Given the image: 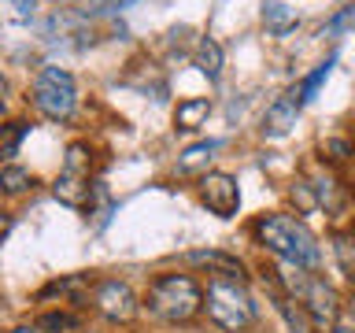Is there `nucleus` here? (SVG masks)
<instances>
[{"label": "nucleus", "instance_id": "nucleus-1", "mask_svg": "<svg viewBox=\"0 0 355 333\" xmlns=\"http://www.w3.org/2000/svg\"><path fill=\"white\" fill-rule=\"evenodd\" d=\"M255 237L266 244V252H274L282 263L300 266V271H315L322 263V248L300 219L293 215H266L255 226Z\"/></svg>", "mask_w": 355, "mask_h": 333}, {"label": "nucleus", "instance_id": "nucleus-2", "mask_svg": "<svg viewBox=\"0 0 355 333\" xmlns=\"http://www.w3.org/2000/svg\"><path fill=\"white\" fill-rule=\"evenodd\" d=\"M204 304H207L211 322H218V326L230 330V333H241V330H248L255 322V304H252L248 289L241 285V278L215 274L207 282Z\"/></svg>", "mask_w": 355, "mask_h": 333}, {"label": "nucleus", "instance_id": "nucleus-3", "mask_svg": "<svg viewBox=\"0 0 355 333\" xmlns=\"http://www.w3.org/2000/svg\"><path fill=\"white\" fill-rule=\"evenodd\" d=\"M148 307L166 322H189L204 307V293L189 274H163L148 289Z\"/></svg>", "mask_w": 355, "mask_h": 333}, {"label": "nucleus", "instance_id": "nucleus-4", "mask_svg": "<svg viewBox=\"0 0 355 333\" xmlns=\"http://www.w3.org/2000/svg\"><path fill=\"white\" fill-rule=\"evenodd\" d=\"M33 108L41 111L44 119H71L78 108V85L74 78L63 71V67H41L37 78H33Z\"/></svg>", "mask_w": 355, "mask_h": 333}, {"label": "nucleus", "instance_id": "nucleus-5", "mask_svg": "<svg viewBox=\"0 0 355 333\" xmlns=\"http://www.w3.org/2000/svg\"><path fill=\"white\" fill-rule=\"evenodd\" d=\"M52 193L67 207H85L89 204V171H85V148L82 144H71L67 166H63V174L55 178Z\"/></svg>", "mask_w": 355, "mask_h": 333}, {"label": "nucleus", "instance_id": "nucleus-6", "mask_svg": "<svg viewBox=\"0 0 355 333\" xmlns=\"http://www.w3.org/2000/svg\"><path fill=\"white\" fill-rule=\"evenodd\" d=\"M200 196H204V204H207L211 211H215L218 219L237 215V207H241L237 178H233V174H222V171L204 174V182H200Z\"/></svg>", "mask_w": 355, "mask_h": 333}, {"label": "nucleus", "instance_id": "nucleus-7", "mask_svg": "<svg viewBox=\"0 0 355 333\" xmlns=\"http://www.w3.org/2000/svg\"><path fill=\"white\" fill-rule=\"evenodd\" d=\"M93 300H96V311L107 322H130L137 315V296H133V289L126 282H100Z\"/></svg>", "mask_w": 355, "mask_h": 333}, {"label": "nucleus", "instance_id": "nucleus-8", "mask_svg": "<svg viewBox=\"0 0 355 333\" xmlns=\"http://www.w3.org/2000/svg\"><path fill=\"white\" fill-rule=\"evenodd\" d=\"M304 307H307V315H311V326H318V330H333V322H337V311H340L333 285L322 282V278H311V282H307Z\"/></svg>", "mask_w": 355, "mask_h": 333}, {"label": "nucleus", "instance_id": "nucleus-9", "mask_svg": "<svg viewBox=\"0 0 355 333\" xmlns=\"http://www.w3.org/2000/svg\"><path fill=\"white\" fill-rule=\"evenodd\" d=\"M300 108H304V100H300V89H288L285 96H277L274 104L266 108V115H263V137L277 141V137H285V133H293Z\"/></svg>", "mask_w": 355, "mask_h": 333}, {"label": "nucleus", "instance_id": "nucleus-10", "mask_svg": "<svg viewBox=\"0 0 355 333\" xmlns=\"http://www.w3.org/2000/svg\"><path fill=\"white\" fill-rule=\"evenodd\" d=\"M263 26L274 33V37H285L288 30H296V11L285 8L282 0H266L263 4Z\"/></svg>", "mask_w": 355, "mask_h": 333}, {"label": "nucleus", "instance_id": "nucleus-11", "mask_svg": "<svg viewBox=\"0 0 355 333\" xmlns=\"http://www.w3.org/2000/svg\"><path fill=\"white\" fill-rule=\"evenodd\" d=\"M189 263H196V266H211L215 274H226V278H241L244 274V266L241 259H233V255L226 252H189Z\"/></svg>", "mask_w": 355, "mask_h": 333}, {"label": "nucleus", "instance_id": "nucleus-12", "mask_svg": "<svg viewBox=\"0 0 355 333\" xmlns=\"http://www.w3.org/2000/svg\"><path fill=\"white\" fill-rule=\"evenodd\" d=\"M207 115H211V100L207 96H193V100H182V104H178L174 122H178V130H196Z\"/></svg>", "mask_w": 355, "mask_h": 333}, {"label": "nucleus", "instance_id": "nucleus-13", "mask_svg": "<svg viewBox=\"0 0 355 333\" xmlns=\"http://www.w3.org/2000/svg\"><path fill=\"white\" fill-rule=\"evenodd\" d=\"M196 67L211 78V82H215V78L222 74V49H218L215 37H204V41H200V49H196Z\"/></svg>", "mask_w": 355, "mask_h": 333}, {"label": "nucleus", "instance_id": "nucleus-14", "mask_svg": "<svg viewBox=\"0 0 355 333\" xmlns=\"http://www.w3.org/2000/svg\"><path fill=\"white\" fill-rule=\"evenodd\" d=\"M333 255L340 263V274L348 282H355V233H337L333 237Z\"/></svg>", "mask_w": 355, "mask_h": 333}, {"label": "nucleus", "instance_id": "nucleus-15", "mask_svg": "<svg viewBox=\"0 0 355 333\" xmlns=\"http://www.w3.org/2000/svg\"><path fill=\"white\" fill-rule=\"evenodd\" d=\"M211 152H218V141H196L189 144L182 152V160H178V171H196V166H204L211 160Z\"/></svg>", "mask_w": 355, "mask_h": 333}, {"label": "nucleus", "instance_id": "nucleus-16", "mask_svg": "<svg viewBox=\"0 0 355 333\" xmlns=\"http://www.w3.org/2000/svg\"><path fill=\"white\" fill-rule=\"evenodd\" d=\"M333 63H337V56H329L326 63H318L315 71H311V74L304 78V85H300V100H304V104H307V100H315V93L322 89V82H326L329 71H333Z\"/></svg>", "mask_w": 355, "mask_h": 333}, {"label": "nucleus", "instance_id": "nucleus-17", "mask_svg": "<svg viewBox=\"0 0 355 333\" xmlns=\"http://www.w3.org/2000/svg\"><path fill=\"white\" fill-rule=\"evenodd\" d=\"M0 185H4L8 193H22V189L33 185V174L22 171V166H15V163H8L4 171H0Z\"/></svg>", "mask_w": 355, "mask_h": 333}, {"label": "nucleus", "instance_id": "nucleus-18", "mask_svg": "<svg viewBox=\"0 0 355 333\" xmlns=\"http://www.w3.org/2000/svg\"><path fill=\"white\" fill-rule=\"evenodd\" d=\"M26 133H30L26 122H8V126H4V148H0V152H4L8 160H11V155L19 152V141L26 137Z\"/></svg>", "mask_w": 355, "mask_h": 333}, {"label": "nucleus", "instance_id": "nucleus-19", "mask_svg": "<svg viewBox=\"0 0 355 333\" xmlns=\"http://www.w3.org/2000/svg\"><path fill=\"white\" fill-rule=\"evenodd\" d=\"M78 318L74 315H44L41 318V330H52V333H63V330H74Z\"/></svg>", "mask_w": 355, "mask_h": 333}, {"label": "nucleus", "instance_id": "nucleus-20", "mask_svg": "<svg viewBox=\"0 0 355 333\" xmlns=\"http://www.w3.org/2000/svg\"><path fill=\"white\" fill-rule=\"evenodd\" d=\"M348 22H355V4H348L344 11H337V15L326 22V30H322V33H340L344 26H348Z\"/></svg>", "mask_w": 355, "mask_h": 333}, {"label": "nucleus", "instance_id": "nucleus-21", "mask_svg": "<svg viewBox=\"0 0 355 333\" xmlns=\"http://www.w3.org/2000/svg\"><path fill=\"white\" fill-rule=\"evenodd\" d=\"M126 4H133V0H93V8H89V11H119Z\"/></svg>", "mask_w": 355, "mask_h": 333}, {"label": "nucleus", "instance_id": "nucleus-22", "mask_svg": "<svg viewBox=\"0 0 355 333\" xmlns=\"http://www.w3.org/2000/svg\"><path fill=\"white\" fill-rule=\"evenodd\" d=\"M8 4L15 8V15H22V19H26V15H33V11H37V0H8Z\"/></svg>", "mask_w": 355, "mask_h": 333}, {"label": "nucleus", "instance_id": "nucleus-23", "mask_svg": "<svg viewBox=\"0 0 355 333\" xmlns=\"http://www.w3.org/2000/svg\"><path fill=\"white\" fill-rule=\"evenodd\" d=\"M348 311H352V322H355V296H352V304H348Z\"/></svg>", "mask_w": 355, "mask_h": 333}, {"label": "nucleus", "instance_id": "nucleus-24", "mask_svg": "<svg viewBox=\"0 0 355 333\" xmlns=\"http://www.w3.org/2000/svg\"><path fill=\"white\" fill-rule=\"evenodd\" d=\"M11 333H33V330H11Z\"/></svg>", "mask_w": 355, "mask_h": 333}, {"label": "nucleus", "instance_id": "nucleus-25", "mask_svg": "<svg viewBox=\"0 0 355 333\" xmlns=\"http://www.w3.org/2000/svg\"><path fill=\"white\" fill-rule=\"evenodd\" d=\"M333 333H355V330H333Z\"/></svg>", "mask_w": 355, "mask_h": 333}]
</instances>
